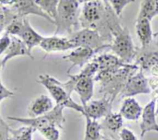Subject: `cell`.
Returning <instances> with one entry per match:
<instances>
[{"mask_svg":"<svg viewBox=\"0 0 158 140\" xmlns=\"http://www.w3.org/2000/svg\"><path fill=\"white\" fill-rule=\"evenodd\" d=\"M80 21L82 29L97 30L108 44L112 42L114 32L122 26L109 1H83Z\"/></svg>","mask_w":158,"mask_h":140,"instance_id":"cell-1","label":"cell"},{"mask_svg":"<svg viewBox=\"0 0 158 140\" xmlns=\"http://www.w3.org/2000/svg\"><path fill=\"white\" fill-rule=\"evenodd\" d=\"M140 70L135 64H127L121 69L113 71H99L94 77V81L100 84V92L103 96L115 99L120 95L128 78Z\"/></svg>","mask_w":158,"mask_h":140,"instance_id":"cell-2","label":"cell"},{"mask_svg":"<svg viewBox=\"0 0 158 140\" xmlns=\"http://www.w3.org/2000/svg\"><path fill=\"white\" fill-rule=\"evenodd\" d=\"M97 72L98 65L92 60L84 66L79 74L68 75L69 77V80L62 82V85L70 95L73 92H77L81 105L84 107L94 95V77Z\"/></svg>","mask_w":158,"mask_h":140,"instance_id":"cell-3","label":"cell"},{"mask_svg":"<svg viewBox=\"0 0 158 140\" xmlns=\"http://www.w3.org/2000/svg\"><path fill=\"white\" fill-rule=\"evenodd\" d=\"M83 1L77 0H60L59 2L57 15L55 21L56 27L55 35H72L80 30V3Z\"/></svg>","mask_w":158,"mask_h":140,"instance_id":"cell-4","label":"cell"},{"mask_svg":"<svg viewBox=\"0 0 158 140\" xmlns=\"http://www.w3.org/2000/svg\"><path fill=\"white\" fill-rule=\"evenodd\" d=\"M37 82L47 89L51 96L55 100L56 105L73 109L82 115H84L85 112L83 106L76 102L71 98V95L68 93L67 91L62 85V82L47 74L39 75Z\"/></svg>","mask_w":158,"mask_h":140,"instance_id":"cell-5","label":"cell"},{"mask_svg":"<svg viewBox=\"0 0 158 140\" xmlns=\"http://www.w3.org/2000/svg\"><path fill=\"white\" fill-rule=\"evenodd\" d=\"M110 50L126 64H131L135 60L138 47L134 46L127 27L121 26L113 34Z\"/></svg>","mask_w":158,"mask_h":140,"instance_id":"cell-6","label":"cell"},{"mask_svg":"<svg viewBox=\"0 0 158 140\" xmlns=\"http://www.w3.org/2000/svg\"><path fill=\"white\" fill-rule=\"evenodd\" d=\"M64 109V106L56 105L50 112L36 118L8 116L7 118L22 123L24 126H30L37 131L49 126H56L60 129H63V123L65 122V117L63 115Z\"/></svg>","mask_w":158,"mask_h":140,"instance_id":"cell-7","label":"cell"},{"mask_svg":"<svg viewBox=\"0 0 158 140\" xmlns=\"http://www.w3.org/2000/svg\"><path fill=\"white\" fill-rule=\"evenodd\" d=\"M71 40L76 48L83 46L94 49L97 52L106 49H110L111 44H108L104 38L97 30L91 29H81L77 32L67 36Z\"/></svg>","mask_w":158,"mask_h":140,"instance_id":"cell-8","label":"cell"},{"mask_svg":"<svg viewBox=\"0 0 158 140\" xmlns=\"http://www.w3.org/2000/svg\"><path fill=\"white\" fill-rule=\"evenodd\" d=\"M151 93V90L148 84V78L142 71L139 70L128 78L119 97L120 99H123L140 94Z\"/></svg>","mask_w":158,"mask_h":140,"instance_id":"cell-9","label":"cell"},{"mask_svg":"<svg viewBox=\"0 0 158 140\" xmlns=\"http://www.w3.org/2000/svg\"><path fill=\"white\" fill-rule=\"evenodd\" d=\"M5 6H9L12 9L15 15L19 17L26 18L29 15H35L43 17L49 22L55 25V22L46 15L40 6L32 0H15V1H0Z\"/></svg>","mask_w":158,"mask_h":140,"instance_id":"cell-10","label":"cell"},{"mask_svg":"<svg viewBox=\"0 0 158 140\" xmlns=\"http://www.w3.org/2000/svg\"><path fill=\"white\" fill-rule=\"evenodd\" d=\"M114 98L109 96H103L100 99L90 100L84 106V115L93 120H98L101 118H105L106 115L112 112L113 102Z\"/></svg>","mask_w":158,"mask_h":140,"instance_id":"cell-11","label":"cell"},{"mask_svg":"<svg viewBox=\"0 0 158 140\" xmlns=\"http://www.w3.org/2000/svg\"><path fill=\"white\" fill-rule=\"evenodd\" d=\"M134 64L140 71L145 73L151 74L153 77H158V52L147 51V49H139Z\"/></svg>","mask_w":158,"mask_h":140,"instance_id":"cell-12","label":"cell"},{"mask_svg":"<svg viewBox=\"0 0 158 140\" xmlns=\"http://www.w3.org/2000/svg\"><path fill=\"white\" fill-rule=\"evenodd\" d=\"M97 53V52L94 49L80 46V47L73 49L67 55H63V59L69 62L72 64L68 69L67 75H69L71 70L76 66H79L80 68L84 67L86 65L89 63V60L94 58V55Z\"/></svg>","mask_w":158,"mask_h":140,"instance_id":"cell-13","label":"cell"},{"mask_svg":"<svg viewBox=\"0 0 158 140\" xmlns=\"http://www.w3.org/2000/svg\"><path fill=\"white\" fill-rule=\"evenodd\" d=\"M156 102L157 99L152 98L149 103L143 109L140 122V137L143 138L147 132L154 131L158 132V123L156 120Z\"/></svg>","mask_w":158,"mask_h":140,"instance_id":"cell-14","label":"cell"},{"mask_svg":"<svg viewBox=\"0 0 158 140\" xmlns=\"http://www.w3.org/2000/svg\"><path fill=\"white\" fill-rule=\"evenodd\" d=\"M40 47L46 54L56 52H66L75 49V46L68 37H60L56 35L44 37Z\"/></svg>","mask_w":158,"mask_h":140,"instance_id":"cell-15","label":"cell"},{"mask_svg":"<svg viewBox=\"0 0 158 140\" xmlns=\"http://www.w3.org/2000/svg\"><path fill=\"white\" fill-rule=\"evenodd\" d=\"M19 55H26V56L30 57L32 59L34 58L33 55L29 52L27 46L23 42V40L20 39L19 37L11 35L10 46L5 52V55L1 59L2 69L5 67L8 61H9L11 58H14V57L19 56Z\"/></svg>","mask_w":158,"mask_h":140,"instance_id":"cell-16","label":"cell"},{"mask_svg":"<svg viewBox=\"0 0 158 140\" xmlns=\"http://www.w3.org/2000/svg\"><path fill=\"white\" fill-rule=\"evenodd\" d=\"M54 107L52 98L46 95H40L30 102L28 114L29 118H36L49 112Z\"/></svg>","mask_w":158,"mask_h":140,"instance_id":"cell-17","label":"cell"},{"mask_svg":"<svg viewBox=\"0 0 158 140\" xmlns=\"http://www.w3.org/2000/svg\"><path fill=\"white\" fill-rule=\"evenodd\" d=\"M123 117L120 113L111 112L105 118H103L101 122L102 129L108 133L107 136L117 140V136L119 137V133L123 129Z\"/></svg>","mask_w":158,"mask_h":140,"instance_id":"cell-18","label":"cell"},{"mask_svg":"<svg viewBox=\"0 0 158 140\" xmlns=\"http://www.w3.org/2000/svg\"><path fill=\"white\" fill-rule=\"evenodd\" d=\"M19 38L23 41V42L27 46L29 52L32 53V50L35 46H40V43L43 40L44 37L39 34L29 23L27 18H24V26L21 33L19 35Z\"/></svg>","mask_w":158,"mask_h":140,"instance_id":"cell-19","label":"cell"},{"mask_svg":"<svg viewBox=\"0 0 158 140\" xmlns=\"http://www.w3.org/2000/svg\"><path fill=\"white\" fill-rule=\"evenodd\" d=\"M135 30L137 38L141 44V49H148L154 38L151 21L146 18L136 19Z\"/></svg>","mask_w":158,"mask_h":140,"instance_id":"cell-20","label":"cell"},{"mask_svg":"<svg viewBox=\"0 0 158 140\" xmlns=\"http://www.w3.org/2000/svg\"><path fill=\"white\" fill-rule=\"evenodd\" d=\"M143 108L140 106L138 102L133 97L124 98L120 107L119 113L123 118L128 121H138L141 117Z\"/></svg>","mask_w":158,"mask_h":140,"instance_id":"cell-21","label":"cell"},{"mask_svg":"<svg viewBox=\"0 0 158 140\" xmlns=\"http://www.w3.org/2000/svg\"><path fill=\"white\" fill-rule=\"evenodd\" d=\"M93 61L98 65L99 71H113L121 69L127 65L114 54L103 53L94 58Z\"/></svg>","mask_w":158,"mask_h":140,"instance_id":"cell-22","label":"cell"},{"mask_svg":"<svg viewBox=\"0 0 158 140\" xmlns=\"http://www.w3.org/2000/svg\"><path fill=\"white\" fill-rule=\"evenodd\" d=\"M158 15V1L155 0H144L140 3V12L136 19L146 18L149 21Z\"/></svg>","mask_w":158,"mask_h":140,"instance_id":"cell-23","label":"cell"},{"mask_svg":"<svg viewBox=\"0 0 158 140\" xmlns=\"http://www.w3.org/2000/svg\"><path fill=\"white\" fill-rule=\"evenodd\" d=\"M84 117L86 119V129L83 140H103L101 123L97 120L91 119L88 116Z\"/></svg>","mask_w":158,"mask_h":140,"instance_id":"cell-24","label":"cell"},{"mask_svg":"<svg viewBox=\"0 0 158 140\" xmlns=\"http://www.w3.org/2000/svg\"><path fill=\"white\" fill-rule=\"evenodd\" d=\"M17 16L9 6H5L0 2V33L6 30V27Z\"/></svg>","mask_w":158,"mask_h":140,"instance_id":"cell-25","label":"cell"},{"mask_svg":"<svg viewBox=\"0 0 158 140\" xmlns=\"http://www.w3.org/2000/svg\"><path fill=\"white\" fill-rule=\"evenodd\" d=\"M59 2L58 0H35V2L40 6L43 12L53 20L56 18Z\"/></svg>","mask_w":158,"mask_h":140,"instance_id":"cell-26","label":"cell"},{"mask_svg":"<svg viewBox=\"0 0 158 140\" xmlns=\"http://www.w3.org/2000/svg\"><path fill=\"white\" fill-rule=\"evenodd\" d=\"M35 129L30 126H24L17 129H11L10 140H32Z\"/></svg>","mask_w":158,"mask_h":140,"instance_id":"cell-27","label":"cell"},{"mask_svg":"<svg viewBox=\"0 0 158 140\" xmlns=\"http://www.w3.org/2000/svg\"><path fill=\"white\" fill-rule=\"evenodd\" d=\"M24 18L23 17H16L9 26L6 27L5 32L10 35L19 37L24 26Z\"/></svg>","mask_w":158,"mask_h":140,"instance_id":"cell-28","label":"cell"},{"mask_svg":"<svg viewBox=\"0 0 158 140\" xmlns=\"http://www.w3.org/2000/svg\"><path fill=\"white\" fill-rule=\"evenodd\" d=\"M134 2L133 0H110L109 2L116 15L118 16V18H120L124 8Z\"/></svg>","mask_w":158,"mask_h":140,"instance_id":"cell-29","label":"cell"},{"mask_svg":"<svg viewBox=\"0 0 158 140\" xmlns=\"http://www.w3.org/2000/svg\"><path fill=\"white\" fill-rule=\"evenodd\" d=\"M39 132L46 140H60V131L56 126L44 128V129H40Z\"/></svg>","mask_w":158,"mask_h":140,"instance_id":"cell-30","label":"cell"},{"mask_svg":"<svg viewBox=\"0 0 158 140\" xmlns=\"http://www.w3.org/2000/svg\"><path fill=\"white\" fill-rule=\"evenodd\" d=\"M11 128L2 118H0V140H10Z\"/></svg>","mask_w":158,"mask_h":140,"instance_id":"cell-31","label":"cell"},{"mask_svg":"<svg viewBox=\"0 0 158 140\" xmlns=\"http://www.w3.org/2000/svg\"><path fill=\"white\" fill-rule=\"evenodd\" d=\"M11 44V35L4 32L2 36L0 38V55L5 53Z\"/></svg>","mask_w":158,"mask_h":140,"instance_id":"cell-32","label":"cell"},{"mask_svg":"<svg viewBox=\"0 0 158 140\" xmlns=\"http://www.w3.org/2000/svg\"><path fill=\"white\" fill-rule=\"evenodd\" d=\"M148 84L151 90L152 98H158V77H151L148 78Z\"/></svg>","mask_w":158,"mask_h":140,"instance_id":"cell-33","label":"cell"},{"mask_svg":"<svg viewBox=\"0 0 158 140\" xmlns=\"http://www.w3.org/2000/svg\"><path fill=\"white\" fill-rule=\"evenodd\" d=\"M120 140H138L135 134L127 128H123L119 133Z\"/></svg>","mask_w":158,"mask_h":140,"instance_id":"cell-34","label":"cell"},{"mask_svg":"<svg viewBox=\"0 0 158 140\" xmlns=\"http://www.w3.org/2000/svg\"><path fill=\"white\" fill-rule=\"evenodd\" d=\"M14 95V93L12 91L9 90L7 88L3 86L2 81H0V103L2 101L3 99L6 98H9V97H12ZM0 118H1V115H0Z\"/></svg>","mask_w":158,"mask_h":140,"instance_id":"cell-35","label":"cell"},{"mask_svg":"<svg viewBox=\"0 0 158 140\" xmlns=\"http://www.w3.org/2000/svg\"><path fill=\"white\" fill-rule=\"evenodd\" d=\"M103 140H115V139L107 136V135H103Z\"/></svg>","mask_w":158,"mask_h":140,"instance_id":"cell-36","label":"cell"},{"mask_svg":"<svg viewBox=\"0 0 158 140\" xmlns=\"http://www.w3.org/2000/svg\"><path fill=\"white\" fill-rule=\"evenodd\" d=\"M156 115H158V98L156 102Z\"/></svg>","mask_w":158,"mask_h":140,"instance_id":"cell-37","label":"cell"},{"mask_svg":"<svg viewBox=\"0 0 158 140\" xmlns=\"http://www.w3.org/2000/svg\"><path fill=\"white\" fill-rule=\"evenodd\" d=\"M157 36H158V32H157L156 33L154 34V37H157Z\"/></svg>","mask_w":158,"mask_h":140,"instance_id":"cell-38","label":"cell"},{"mask_svg":"<svg viewBox=\"0 0 158 140\" xmlns=\"http://www.w3.org/2000/svg\"><path fill=\"white\" fill-rule=\"evenodd\" d=\"M156 43H157V47H158V40H157V42H156Z\"/></svg>","mask_w":158,"mask_h":140,"instance_id":"cell-39","label":"cell"}]
</instances>
